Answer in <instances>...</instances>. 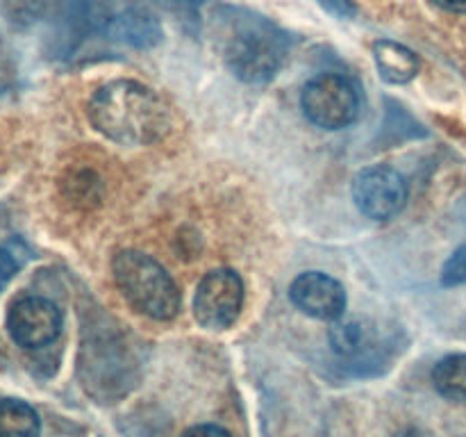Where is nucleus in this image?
Instances as JSON below:
<instances>
[{"instance_id":"f257e3e1","label":"nucleus","mask_w":466,"mask_h":437,"mask_svg":"<svg viewBox=\"0 0 466 437\" xmlns=\"http://www.w3.org/2000/svg\"><path fill=\"white\" fill-rule=\"evenodd\" d=\"M89 121L100 135L116 144L148 146L167 135L171 114L148 86L132 80H114L91 96Z\"/></svg>"},{"instance_id":"f03ea898","label":"nucleus","mask_w":466,"mask_h":437,"mask_svg":"<svg viewBox=\"0 0 466 437\" xmlns=\"http://www.w3.org/2000/svg\"><path fill=\"white\" fill-rule=\"evenodd\" d=\"M112 271L123 299L137 312L157 321H168L180 312L182 296L176 280L150 255L139 250H121L114 255Z\"/></svg>"},{"instance_id":"7ed1b4c3","label":"nucleus","mask_w":466,"mask_h":437,"mask_svg":"<svg viewBox=\"0 0 466 437\" xmlns=\"http://www.w3.org/2000/svg\"><path fill=\"white\" fill-rule=\"evenodd\" d=\"M226 64L239 80L259 85L280 71L285 41L262 21L239 23L226 41Z\"/></svg>"},{"instance_id":"20e7f679","label":"nucleus","mask_w":466,"mask_h":437,"mask_svg":"<svg viewBox=\"0 0 466 437\" xmlns=\"http://www.w3.org/2000/svg\"><path fill=\"white\" fill-rule=\"evenodd\" d=\"M303 112L314 126L326 130H341L360 114V94L353 82L337 73L314 76L300 96Z\"/></svg>"},{"instance_id":"39448f33","label":"nucleus","mask_w":466,"mask_h":437,"mask_svg":"<svg viewBox=\"0 0 466 437\" xmlns=\"http://www.w3.org/2000/svg\"><path fill=\"white\" fill-rule=\"evenodd\" d=\"M244 305V282L232 269L209 271L198 282L194 296V317L208 330H226L237 321Z\"/></svg>"},{"instance_id":"423d86ee","label":"nucleus","mask_w":466,"mask_h":437,"mask_svg":"<svg viewBox=\"0 0 466 437\" xmlns=\"http://www.w3.org/2000/svg\"><path fill=\"white\" fill-rule=\"evenodd\" d=\"M353 198L369 218L387 221L408 203V182L396 168L369 167L355 176Z\"/></svg>"},{"instance_id":"0eeeda50","label":"nucleus","mask_w":466,"mask_h":437,"mask_svg":"<svg viewBox=\"0 0 466 437\" xmlns=\"http://www.w3.org/2000/svg\"><path fill=\"white\" fill-rule=\"evenodd\" d=\"M7 330L23 349H44L57 340L62 330V312L53 300L25 296L9 308Z\"/></svg>"},{"instance_id":"6e6552de","label":"nucleus","mask_w":466,"mask_h":437,"mask_svg":"<svg viewBox=\"0 0 466 437\" xmlns=\"http://www.w3.org/2000/svg\"><path fill=\"white\" fill-rule=\"evenodd\" d=\"M89 18L100 30L109 32L112 36L127 41L137 48L157 44L159 35H162L157 18L139 5H98L89 14Z\"/></svg>"},{"instance_id":"1a4fd4ad","label":"nucleus","mask_w":466,"mask_h":437,"mask_svg":"<svg viewBox=\"0 0 466 437\" xmlns=\"http://www.w3.org/2000/svg\"><path fill=\"white\" fill-rule=\"evenodd\" d=\"M289 299L300 312L321 321L339 319L346 310V291L339 280L321 271L300 273L289 287Z\"/></svg>"},{"instance_id":"9d476101","label":"nucleus","mask_w":466,"mask_h":437,"mask_svg":"<svg viewBox=\"0 0 466 437\" xmlns=\"http://www.w3.org/2000/svg\"><path fill=\"white\" fill-rule=\"evenodd\" d=\"M373 57L382 80L390 85H405L419 73V57L403 44L382 39L373 46Z\"/></svg>"},{"instance_id":"9b49d317","label":"nucleus","mask_w":466,"mask_h":437,"mask_svg":"<svg viewBox=\"0 0 466 437\" xmlns=\"http://www.w3.org/2000/svg\"><path fill=\"white\" fill-rule=\"evenodd\" d=\"M41 422L30 403L18 399L0 401V437H39Z\"/></svg>"},{"instance_id":"f8f14e48","label":"nucleus","mask_w":466,"mask_h":437,"mask_svg":"<svg viewBox=\"0 0 466 437\" xmlns=\"http://www.w3.org/2000/svg\"><path fill=\"white\" fill-rule=\"evenodd\" d=\"M432 382L444 399L466 403V353L446 355L440 360L432 371Z\"/></svg>"},{"instance_id":"ddd939ff","label":"nucleus","mask_w":466,"mask_h":437,"mask_svg":"<svg viewBox=\"0 0 466 437\" xmlns=\"http://www.w3.org/2000/svg\"><path fill=\"white\" fill-rule=\"evenodd\" d=\"M330 344L339 355H355L367 344V328L360 321H339L330 330Z\"/></svg>"},{"instance_id":"4468645a","label":"nucleus","mask_w":466,"mask_h":437,"mask_svg":"<svg viewBox=\"0 0 466 437\" xmlns=\"http://www.w3.org/2000/svg\"><path fill=\"white\" fill-rule=\"evenodd\" d=\"M3 9L12 23H32L44 9V0H5Z\"/></svg>"},{"instance_id":"2eb2a0df","label":"nucleus","mask_w":466,"mask_h":437,"mask_svg":"<svg viewBox=\"0 0 466 437\" xmlns=\"http://www.w3.org/2000/svg\"><path fill=\"white\" fill-rule=\"evenodd\" d=\"M441 282H444L446 287L464 285L466 282V244L460 246V249L451 255L449 262L444 264V271H441Z\"/></svg>"},{"instance_id":"dca6fc26","label":"nucleus","mask_w":466,"mask_h":437,"mask_svg":"<svg viewBox=\"0 0 466 437\" xmlns=\"http://www.w3.org/2000/svg\"><path fill=\"white\" fill-rule=\"evenodd\" d=\"M319 5L337 18H353L358 14L353 0H319Z\"/></svg>"},{"instance_id":"f3484780","label":"nucleus","mask_w":466,"mask_h":437,"mask_svg":"<svg viewBox=\"0 0 466 437\" xmlns=\"http://www.w3.org/2000/svg\"><path fill=\"white\" fill-rule=\"evenodd\" d=\"M18 271V262L7 249H0V290L16 276Z\"/></svg>"},{"instance_id":"a211bd4d","label":"nucleus","mask_w":466,"mask_h":437,"mask_svg":"<svg viewBox=\"0 0 466 437\" xmlns=\"http://www.w3.org/2000/svg\"><path fill=\"white\" fill-rule=\"evenodd\" d=\"M182 437H230V432L217 423H200V426L189 428Z\"/></svg>"},{"instance_id":"6ab92c4d","label":"nucleus","mask_w":466,"mask_h":437,"mask_svg":"<svg viewBox=\"0 0 466 437\" xmlns=\"http://www.w3.org/2000/svg\"><path fill=\"white\" fill-rule=\"evenodd\" d=\"M435 5H440L441 9H446V12H458V14L466 12V0H435Z\"/></svg>"},{"instance_id":"aec40b11","label":"nucleus","mask_w":466,"mask_h":437,"mask_svg":"<svg viewBox=\"0 0 466 437\" xmlns=\"http://www.w3.org/2000/svg\"><path fill=\"white\" fill-rule=\"evenodd\" d=\"M394 437H431V435H428L426 431H421V428H417V426H408V428H403V431L396 432Z\"/></svg>"}]
</instances>
